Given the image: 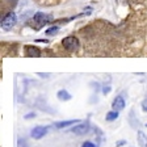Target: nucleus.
<instances>
[{
	"label": "nucleus",
	"instance_id": "obj_1",
	"mask_svg": "<svg viewBox=\"0 0 147 147\" xmlns=\"http://www.w3.org/2000/svg\"><path fill=\"white\" fill-rule=\"evenodd\" d=\"M53 20V17L50 15H46V13H42V12H38L32 17V20L29 21V25L32 28H34L36 30L41 29L42 26H45L46 24H49L50 21Z\"/></svg>",
	"mask_w": 147,
	"mask_h": 147
},
{
	"label": "nucleus",
	"instance_id": "obj_2",
	"mask_svg": "<svg viewBox=\"0 0 147 147\" xmlns=\"http://www.w3.org/2000/svg\"><path fill=\"white\" fill-rule=\"evenodd\" d=\"M62 45H63V47L67 50V51H76V50L79 49L80 42L76 37L70 36V37H66V38L62 40Z\"/></svg>",
	"mask_w": 147,
	"mask_h": 147
},
{
	"label": "nucleus",
	"instance_id": "obj_3",
	"mask_svg": "<svg viewBox=\"0 0 147 147\" xmlns=\"http://www.w3.org/2000/svg\"><path fill=\"white\" fill-rule=\"evenodd\" d=\"M17 22V17L13 12H8L3 18H1V28L4 30H11Z\"/></svg>",
	"mask_w": 147,
	"mask_h": 147
},
{
	"label": "nucleus",
	"instance_id": "obj_4",
	"mask_svg": "<svg viewBox=\"0 0 147 147\" xmlns=\"http://www.w3.org/2000/svg\"><path fill=\"white\" fill-rule=\"evenodd\" d=\"M89 127L91 126H89L88 122H80L71 129V133H74V134H76V135H86L89 131Z\"/></svg>",
	"mask_w": 147,
	"mask_h": 147
},
{
	"label": "nucleus",
	"instance_id": "obj_5",
	"mask_svg": "<svg viewBox=\"0 0 147 147\" xmlns=\"http://www.w3.org/2000/svg\"><path fill=\"white\" fill-rule=\"evenodd\" d=\"M46 133H47V127H45V126H36V127L32 129L30 135L34 139H41L42 137L46 135Z\"/></svg>",
	"mask_w": 147,
	"mask_h": 147
},
{
	"label": "nucleus",
	"instance_id": "obj_6",
	"mask_svg": "<svg viewBox=\"0 0 147 147\" xmlns=\"http://www.w3.org/2000/svg\"><path fill=\"white\" fill-rule=\"evenodd\" d=\"M112 108H113V110H116V112L123 110L125 109V98H123L122 96H117L113 100V102H112Z\"/></svg>",
	"mask_w": 147,
	"mask_h": 147
},
{
	"label": "nucleus",
	"instance_id": "obj_7",
	"mask_svg": "<svg viewBox=\"0 0 147 147\" xmlns=\"http://www.w3.org/2000/svg\"><path fill=\"white\" fill-rule=\"evenodd\" d=\"M25 54L26 57H30V58H38L41 57V50L37 47V46H25Z\"/></svg>",
	"mask_w": 147,
	"mask_h": 147
},
{
	"label": "nucleus",
	"instance_id": "obj_8",
	"mask_svg": "<svg viewBox=\"0 0 147 147\" xmlns=\"http://www.w3.org/2000/svg\"><path fill=\"white\" fill-rule=\"evenodd\" d=\"M74 123H80V119H68V121H59V122H55L54 126L57 129H63L67 127V126H71Z\"/></svg>",
	"mask_w": 147,
	"mask_h": 147
},
{
	"label": "nucleus",
	"instance_id": "obj_9",
	"mask_svg": "<svg viewBox=\"0 0 147 147\" xmlns=\"http://www.w3.org/2000/svg\"><path fill=\"white\" fill-rule=\"evenodd\" d=\"M137 138H138V144H139V147H147V135L146 133L143 131H138L137 134Z\"/></svg>",
	"mask_w": 147,
	"mask_h": 147
},
{
	"label": "nucleus",
	"instance_id": "obj_10",
	"mask_svg": "<svg viewBox=\"0 0 147 147\" xmlns=\"http://www.w3.org/2000/svg\"><path fill=\"white\" fill-rule=\"evenodd\" d=\"M57 97L59 98L61 101H68V100H71V95L68 93L66 89H61V91L57 93Z\"/></svg>",
	"mask_w": 147,
	"mask_h": 147
},
{
	"label": "nucleus",
	"instance_id": "obj_11",
	"mask_svg": "<svg viewBox=\"0 0 147 147\" xmlns=\"http://www.w3.org/2000/svg\"><path fill=\"white\" fill-rule=\"evenodd\" d=\"M118 114L119 112H116V110H112V112H108L107 113V121H109V122H112V121H116L117 118H118Z\"/></svg>",
	"mask_w": 147,
	"mask_h": 147
},
{
	"label": "nucleus",
	"instance_id": "obj_12",
	"mask_svg": "<svg viewBox=\"0 0 147 147\" xmlns=\"http://www.w3.org/2000/svg\"><path fill=\"white\" fill-rule=\"evenodd\" d=\"M58 30H59L58 26H51V28H49V29L46 30V34H47V36H53V34H55Z\"/></svg>",
	"mask_w": 147,
	"mask_h": 147
},
{
	"label": "nucleus",
	"instance_id": "obj_13",
	"mask_svg": "<svg viewBox=\"0 0 147 147\" xmlns=\"http://www.w3.org/2000/svg\"><path fill=\"white\" fill-rule=\"evenodd\" d=\"M82 147H96V144H95V143H92L91 141H86L84 143L82 144Z\"/></svg>",
	"mask_w": 147,
	"mask_h": 147
},
{
	"label": "nucleus",
	"instance_id": "obj_14",
	"mask_svg": "<svg viewBox=\"0 0 147 147\" xmlns=\"http://www.w3.org/2000/svg\"><path fill=\"white\" fill-rule=\"evenodd\" d=\"M142 110H143L144 113H147V98H144L142 101Z\"/></svg>",
	"mask_w": 147,
	"mask_h": 147
},
{
	"label": "nucleus",
	"instance_id": "obj_15",
	"mask_svg": "<svg viewBox=\"0 0 147 147\" xmlns=\"http://www.w3.org/2000/svg\"><path fill=\"white\" fill-rule=\"evenodd\" d=\"M110 91H112L110 86H104V88H102V93H104V95H108Z\"/></svg>",
	"mask_w": 147,
	"mask_h": 147
},
{
	"label": "nucleus",
	"instance_id": "obj_16",
	"mask_svg": "<svg viewBox=\"0 0 147 147\" xmlns=\"http://www.w3.org/2000/svg\"><path fill=\"white\" fill-rule=\"evenodd\" d=\"M33 117H36V113H34V112H32V113H28V114H25V116H24V118H26V119H30V118H33Z\"/></svg>",
	"mask_w": 147,
	"mask_h": 147
},
{
	"label": "nucleus",
	"instance_id": "obj_17",
	"mask_svg": "<svg viewBox=\"0 0 147 147\" xmlns=\"http://www.w3.org/2000/svg\"><path fill=\"white\" fill-rule=\"evenodd\" d=\"M123 144H126V141H118L116 143V147H121V146H123Z\"/></svg>",
	"mask_w": 147,
	"mask_h": 147
},
{
	"label": "nucleus",
	"instance_id": "obj_18",
	"mask_svg": "<svg viewBox=\"0 0 147 147\" xmlns=\"http://www.w3.org/2000/svg\"><path fill=\"white\" fill-rule=\"evenodd\" d=\"M146 126H147V123H146Z\"/></svg>",
	"mask_w": 147,
	"mask_h": 147
}]
</instances>
